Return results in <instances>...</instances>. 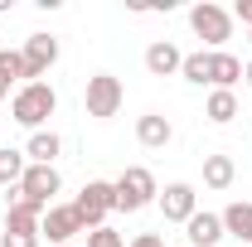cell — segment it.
Wrapping results in <instances>:
<instances>
[{"label":"cell","mask_w":252,"mask_h":247,"mask_svg":"<svg viewBox=\"0 0 252 247\" xmlns=\"http://www.w3.org/2000/svg\"><path fill=\"white\" fill-rule=\"evenodd\" d=\"M243 83H248V88H252V63H243Z\"/></svg>","instance_id":"cell-26"},{"label":"cell","mask_w":252,"mask_h":247,"mask_svg":"<svg viewBox=\"0 0 252 247\" xmlns=\"http://www.w3.org/2000/svg\"><path fill=\"white\" fill-rule=\"evenodd\" d=\"M131 247H165V238H160V233H136Z\"/></svg>","instance_id":"cell-25"},{"label":"cell","mask_w":252,"mask_h":247,"mask_svg":"<svg viewBox=\"0 0 252 247\" xmlns=\"http://www.w3.org/2000/svg\"><path fill=\"white\" fill-rule=\"evenodd\" d=\"M223 233L228 238H238V243H252V204H228L223 209Z\"/></svg>","instance_id":"cell-17"},{"label":"cell","mask_w":252,"mask_h":247,"mask_svg":"<svg viewBox=\"0 0 252 247\" xmlns=\"http://www.w3.org/2000/svg\"><path fill=\"white\" fill-rule=\"evenodd\" d=\"M25 170H30V160H25V151H0V189H20V180H25Z\"/></svg>","instance_id":"cell-19"},{"label":"cell","mask_w":252,"mask_h":247,"mask_svg":"<svg viewBox=\"0 0 252 247\" xmlns=\"http://www.w3.org/2000/svg\"><path fill=\"white\" fill-rule=\"evenodd\" d=\"M73 209H78V218H83V228H88V233H93V228H102V223H107V214H117L112 180H88V185H83V194L73 199Z\"/></svg>","instance_id":"cell-5"},{"label":"cell","mask_w":252,"mask_h":247,"mask_svg":"<svg viewBox=\"0 0 252 247\" xmlns=\"http://www.w3.org/2000/svg\"><path fill=\"white\" fill-rule=\"evenodd\" d=\"M78 233H88V228H83V218H78V209H73V204H49V209H44L39 238H49L54 247H68Z\"/></svg>","instance_id":"cell-7"},{"label":"cell","mask_w":252,"mask_h":247,"mask_svg":"<svg viewBox=\"0 0 252 247\" xmlns=\"http://www.w3.org/2000/svg\"><path fill=\"white\" fill-rule=\"evenodd\" d=\"M185 238L194 247H219L223 238H228V233H223V214H194L185 223Z\"/></svg>","instance_id":"cell-12"},{"label":"cell","mask_w":252,"mask_h":247,"mask_svg":"<svg viewBox=\"0 0 252 247\" xmlns=\"http://www.w3.org/2000/svg\"><path fill=\"white\" fill-rule=\"evenodd\" d=\"M248 44H252V30H248Z\"/></svg>","instance_id":"cell-28"},{"label":"cell","mask_w":252,"mask_h":247,"mask_svg":"<svg viewBox=\"0 0 252 247\" xmlns=\"http://www.w3.org/2000/svg\"><path fill=\"white\" fill-rule=\"evenodd\" d=\"M0 247H39V238H30V233H0Z\"/></svg>","instance_id":"cell-23"},{"label":"cell","mask_w":252,"mask_h":247,"mask_svg":"<svg viewBox=\"0 0 252 247\" xmlns=\"http://www.w3.org/2000/svg\"><path fill=\"white\" fill-rule=\"evenodd\" d=\"M238 83H243V59H238V54H228V49L209 54V88H223V93H233Z\"/></svg>","instance_id":"cell-10"},{"label":"cell","mask_w":252,"mask_h":247,"mask_svg":"<svg viewBox=\"0 0 252 247\" xmlns=\"http://www.w3.org/2000/svg\"><path fill=\"white\" fill-rule=\"evenodd\" d=\"M88 247H126V238L117 233V228H107V223H102V228L88 233Z\"/></svg>","instance_id":"cell-22"},{"label":"cell","mask_w":252,"mask_h":247,"mask_svg":"<svg viewBox=\"0 0 252 247\" xmlns=\"http://www.w3.org/2000/svg\"><path fill=\"white\" fill-rule=\"evenodd\" d=\"M0 102H5V88H0Z\"/></svg>","instance_id":"cell-27"},{"label":"cell","mask_w":252,"mask_h":247,"mask_svg":"<svg viewBox=\"0 0 252 247\" xmlns=\"http://www.w3.org/2000/svg\"><path fill=\"white\" fill-rule=\"evenodd\" d=\"M20 59H25V78L30 83H44V73L59 63V39L54 34H30L25 49H20Z\"/></svg>","instance_id":"cell-8"},{"label":"cell","mask_w":252,"mask_h":247,"mask_svg":"<svg viewBox=\"0 0 252 247\" xmlns=\"http://www.w3.org/2000/svg\"><path fill=\"white\" fill-rule=\"evenodd\" d=\"M204 117L214 126H228L233 117H238V93H223V88H214L209 93V102H204Z\"/></svg>","instance_id":"cell-18"},{"label":"cell","mask_w":252,"mask_h":247,"mask_svg":"<svg viewBox=\"0 0 252 247\" xmlns=\"http://www.w3.org/2000/svg\"><path fill=\"white\" fill-rule=\"evenodd\" d=\"M10 83H20V88L30 83V78H25V59H20V49H0V88L10 93Z\"/></svg>","instance_id":"cell-20"},{"label":"cell","mask_w":252,"mask_h":247,"mask_svg":"<svg viewBox=\"0 0 252 247\" xmlns=\"http://www.w3.org/2000/svg\"><path fill=\"white\" fill-rule=\"evenodd\" d=\"M180 78H185V83H194V88H204V83H209V49L185 54V63H180Z\"/></svg>","instance_id":"cell-21"},{"label":"cell","mask_w":252,"mask_h":247,"mask_svg":"<svg viewBox=\"0 0 252 247\" xmlns=\"http://www.w3.org/2000/svg\"><path fill=\"white\" fill-rule=\"evenodd\" d=\"M112 199H117V214H141V209H151L160 199V185L146 165H126L112 180Z\"/></svg>","instance_id":"cell-1"},{"label":"cell","mask_w":252,"mask_h":247,"mask_svg":"<svg viewBox=\"0 0 252 247\" xmlns=\"http://www.w3.org/2000/svg\"><path fill=\"white\" fill-rule=\"evenodd\" d=\"M59 112V93L49 88V83H25L20 93H15V102H10V117L20 126H30V136L34 131H44V122Z\"/></svg>","instance_id":"cell-2"},{"label":"cell","mask_w":252,"mask_h":247,"mask_svg":"<svg viewBox=\"0 0 252 247\" xmlns=\"http://www.w3.org/2000/svg\"><path fill=\"white\" fill-rule=\"evenodd\" d=\"M63 155V136L59 131H34L30 141H25V160L30 165H54Z\"/></svg>","instance_id":"cell-15"},{"label":"cell","mask_w":252,"mask_h":247,"mask_svg":"<svg viewBox=\"0 0 252 247\" xmlns=\"http://www.w3.org/2000/svg\"><path fill=\"white\" fill-rule=\"evenodd\" d=\"M59 189H63V175L54 170V165H30V170H25V180H20V189H15V199H25V204H39V209H49Z\"/></svg>","instance_id":"cell-6"},{"label":"cell","mask_w":252,"mask_h":247,"mask_svg":"<svg viewBox=\"0 0 252 247\" xmlns=\"http://www.w3.org/2000/svg\"><path fill=\"white\" fill-rule=\"evenodd\" d=\"M39 223H44V209H39V204L10 199V209H5V233H30V238H39Z\"/></svg>","instance_id":"cell-13"},{"label":"cell","mask_w":252,"mask_h":247,"mask_svg":"<svg viewBox=\"0 0 252 247\" xmlns=\"http://www.w3.org/2000/svg\"><path fill=\"white\" fill-rule=\"evenodd\" d=\"M122 102H126L122 78H112V73H93V78H88V93H83L88 117H97V122H112V117L122 112Z\"/></svg>","instance_id":"cell-4"},{"label":"cell","mask_w":252,"mask_h":247,"mask_svg":"<svg viewBox=\"0 0 252 247\" xmlns=\"http://www.w3.org/2000/svg\"><path fill=\"white\" fill-rule=\"evenodd\" d=\"M180 63H185V54H180L170 39H156V44L146 49V68H151V78H175Z\"/></svg>","instance_id":"cell-14"},{"label":"cell","mask_w":252,"mask_h":247,"mask_svg":"<svg viewBox=\"0 0 252 247\" xmlns=\"http://www.w3.org/2000/svg\"><path fill=\"white\" fill-rule=\"evenodd\" d=\"M68 247H73V243H68Z\"/></svg>","instance_id":"cell-29"},{"label":"cell","mask_w":252,"mask_h":247,"mask_svg":"<svg viewBox=\"0 0 252 247\" xmlns=\"http://www.w3.org/2000/svg\"><path fill=\"white\" fill-rule=\"evenodd\" d=\"M156 204H160V214H165V223H189V218L199 214V194H194V185H185V180L165 185Z\"/></svg>","instance_id":"cell-9"},{"label":"cell","mask_w":252,"mask_h":247,"mask_svg":"<svg viewBox=\"0 0 252 247\" xmlns=\"http://www.w3.org/2000/svg\"><path fill=\"white\" fill-rule=\"evenodd\" d=\"M238 20L252 30V0H238V5H233V25H238Z\"/></svg>","instance_id":"cell-24"},{"label":"cell","mask_w":252,"mask_h":247,"mask_svg":"<svg viewBox=\"0 0 252 247\" xmlns=\"http://www.w3.org/2000/svg\"><path fill=\"white\" fill-rule=\"evenodd\" d=\"M233 180H238L233 155H204V185L209 189H233Z\"/></svg>","instance_id":"cell-16"},{"label":"cell","mask_w":252,"mask_h":247,"mask_svg":"<svg viewBox=\"0 0 252 247\" xmlns=\"http://www.w3.org/2000/svg\"><path fill=\"white\" fill-rule=\"evenodd\" d=\"M136 141H141L146 151H165V146L175 141V126H170V117H160V112L136 117Z\"/></svg>","instance_id":"cell-11"},{"label":"cell","mask_w":252,"mask_h":247,"mask_svg":"<svg viewBox=\"0 0 252 247\" xmlns=\"http://www.w3.org/2000/svg\"><path fill=\"white\" fill-rule=\"evenodd\" d=\"M189 30L209 44V54H219L223 44L233 39V10H223L214 0H199V5L189 10Z\"/></svg>","instance_id":"cell-3"}]
</instances>
